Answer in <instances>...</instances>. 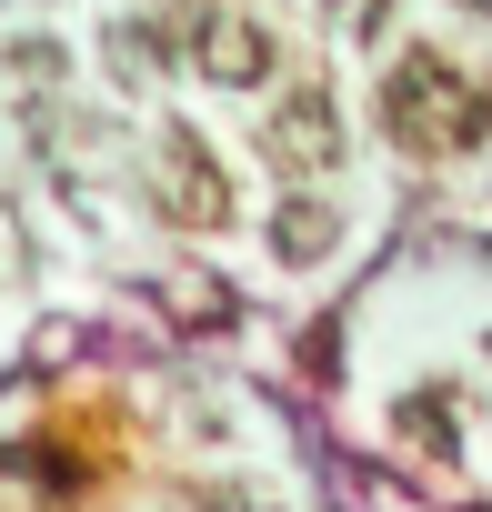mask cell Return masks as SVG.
<instances>
[{
    "mask_svg": "<svg viewBox=\"0 0 492 512\" xmlns=\"http://www.w3.org/2000/svg\"><path fill=\"white\" fill-rule=\"evenodd\" d=\"M392 131L412 151H462V141H482V91L452 61H402L392 71Z\"/></svg>",
    "mask_w": 492,
    "mask_h": 512,
    "instance_id": "obj_1",
    "label": "cell"
},
{
    "mask_svg": "<svg viewBox=\"0 0 492 512\" xmlns=\"http://www.w3.org/2000/svg\"><path fill=\"white\" fill-rule=\"evenodd\" d=\"M181 41H191V71L211 81V91H262L272 81V31L252 21V11H231V0H201V11L181 21Z\"/></svg>",
    "mask_w": 492,
    "mask_h": 512,
    "instance_id": "obj_2",
    "label": "cell"
},
{
    "mask_svg": "<svg viewBox=\"0 0 492 512\" xmlns=\"http://www.w3.org/2000/svg\"><path fill=\"white\" fill-rule=\"evenodd\" d=\"M262 151H272V171H292V181L342 171V101H332L322 81H292V91L262 111Z\"/></svg>",
    "mask_w": 492,
    "mask_h": 512,
    "instance_id": "obj_3",
    "label": "cell"
},
{
    "mask_svg": "<svg viewBox=\"0 0 492 512\" xmlns=\"http://www.w3.org/2000/svg\"><path fill=\"white\" fill-rule=\"evenodd\" d=\"M161 201H171L181 221H201V231L231 211V181L211 171V151H201L191 131H161Z\"/></svg>",
    "mask_w": 492,
    "mask_h": 512,
    "instance_id": "obj_4",
    "label": "cell"
},
{
    "mask_svg": "<svg viewBox=\"0 0 492 512\" xmlns=\"http://www.w3.org/2000/svg\"><path fill=\"white\" fill-rule=\"evenodd\" d=\"M332 251H342V211L312 201V191H292V201L272 211V262H282V272H322Z\"/></svg>",
    "mask_w": 492,
    "mask_h": 512,
    "instance_id": "obj_5",
    "label": "cell"
},
{
    "mask_svg": "<svg viewBox=\"0 0 492 512\" xmlns=\"http://www.w3.org/2000/svg\"><path fill=\"white\" fill-rule=\"evenodd\" d=\"M402 442H422V452H452V412H442V392H412V412H402Z\"/></svg>",
    "mask_w": 492,
    "mask_h": 512,
    "instance_id": "obj_6",
    "label": "cell"
},
{
    "mask_svg": "<svg viewBox=\"0 0 492 512\" xmlns=\"http://www.w3.org/2000/svg\"><path fill=\"white\" fill-rule=\"evenodd\" d=\"M111 71L141 91V81H151V31H131V21H121V31H111Z\"/></svg>",
    "mask_w": 492,
    "mask_h": 512,
    "instance_id": "obj_7",
    "label": "cell"
},
{
    "mask_svg": "<svg viewBox=\"0 0 492 512\" xmlns=\"http://www.w3.org/2000/svg\"><path fill=\"white\" fill-rule=\"evenodd\" d=\"M382 21H392V0H352V31H362V41H372Z\"/></svg>",
    "mask_w": 492,
    "mask_h": 512,
    "instance_id": "obj_8",
    "label": "cell"
},
{
    "mask_svg": "<svg viewBox=\"0 0 492 512\" xmlns=\"http://www.w3.org/2000/svg\"><path fill=\"white\" fill-rule=\"evenodd\" d=\"M482 362H492V332H482Z\"/></svg>",
    "mask_w": 492,
    "mask_h": 512,
    "instance_id": "obj_9",
    "label": "cell"
}]
</instances>
